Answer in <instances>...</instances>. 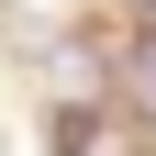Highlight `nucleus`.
<instances>
[{"instance_id": "nucleus-1", "label": "nucleus", "mask_w": 156, "mask_h": 156, "mask_svg": "<svg viewBox=\"0 0 156 156\" xmlns=\"http://www.w3.org/2000/svg\"><path fill=\"white\" fill-rule=\"evenodd\" d=\"M134 89H145V101H156V34H145V45H134Z\"/></svg>"}]
</instances>
